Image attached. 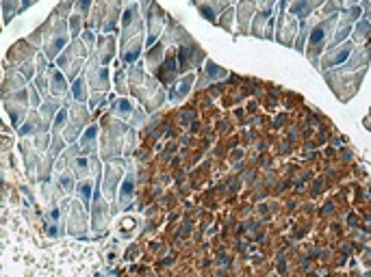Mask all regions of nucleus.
<instances>
[{"label":"nucleus","mask_w":371,"mask_h":277,"mask_svg":"<svg viewBox=\"0 0 371 277\" xmlns=\"http://www.w3.org/2000/svg\"><path fill=\"white\" fill-rule=\"evenodd\" d=\"M89 191H91V186H89V184H83V186H81V195H83V199H85V201H89Z\"/></svg>","instance_id":"nucleus-1"}]
</instances>
